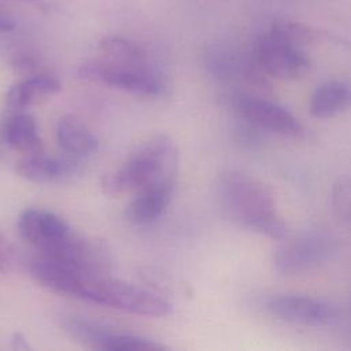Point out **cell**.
I'll return each instance as SVG.
<instances>
[{
  "label": "cell",
  "mask_w": 351,
  "mask_h": 351,
  "mask_svg": "<svg viewBox=\"0 0 351 351\" xmlns=\"http://www.w3.org/2000/svg\"><path fill=\"white\" fill-rule=\"evenodd\" d=\"M217 197L223 214L240 226L276 240L287 237L288 228L276 211L271 191L254 176L225 171L217 182Z\"/></svg>",
  "instance_id": "cell-1"
},
{
  "label": "cell",
  "mask_w": 351,
  "mask_h": 351,
  "mask_svg": "<svg viewBox=\"0 0 351 351\" xmlns=\"http://www.w3.org/2000/svg\"><path fill=\"white\" fill-rule=\"evenodd\" d=\"M178 149L167 134H155L141 143L115 169L101 177V191L110 197L134 193L162 181H176Z\"/></svg>",
  "instance_id": "cell-2"
},
{
  "label": "cell",
  "mask_w": 351,
  "mask_h": 351,
  "mask_svg": "<svg viewBox=\"0 0 351 351\" xmlns=\"http://www.w3.org/2000/svg\"><path fill=\"white\" fill-rule=\"evenodd\" d=\"M70 298L145 317H165L171 311L170 303L159 295L108 276L81 277Z\"/></svg>",
  "instance_id": "cell-3"
},
{
  "label": "cell",
  "mask_w": 351,
  "mask_h": 351,
  "mask_svg": "<svg viewBox=\"0 0 351 351\" xmlns=\"http://www.w3.org/2000/svg\"><path fill=\"white\" fill-rule=\"evenodd\" d=\"M81 78L140 96H159L166 89L163 78L148 64H125L104 59L80 66Z\"/></svg>",
  "instance_id": "cell-4"
},
{
  "label": "cell",
  "mask_w": 351,
  "mask_h": 351,
  "mask_svg": "<svg viewBox=\"0 0 351 351\" xmlns=\"http://www.w3.org/2000/svg\"><path fill=\"white\" fill-rule=\"evenodd\" d=\"M335 250L332 236L322 230H306L276 248L273 266L280 274H299L326 262Z\"/></svg>",
  "instance_id": "cell-5"
},
{
  "label": "cell",
  "mask_w": 351,
  "mask_h": 351,
  "mask_svg": "<svg viewBox=\"0 0 351 351\" xmlns=\"http://www.w3.org/2000/svg\"><path fill=\"white\" fill-rule=\"evenodd\" d=\"M64 332L77 343L92 350L107 351H158L166 347L140 335L110 329L85 318L67 317L62 322Z\"/></svg>",
  "instance_id": "cell-6"
},
{
  "label": "cell",
  "mask_w": 351,
  "mask_h": 351,
  "mask_svg": "<svg viewBox=\"0 0 351 351\" xmlns=\"http://www.w3.org/2000/svg\"><path fill=\"white\" fill-rule=\"evenodd\" d=\"M255 63L261 70L280 80H299L310 69V59L302 49L285 38L269 32L255 47Z\"/></svg>",
  "instance_id": "cell-7"
},
{
  "label": "cell",
  "mask_w": 351,
  "mask_h": 351,
  "mask_svg": "<svg viewBox=\"0 0 351 351\" xmlns=\"http://www.w3.org/2000/svg\"><path fill=\"white\" fill-rule=\"evenodd\" d=\"M265 308L281 321L304 326L325 325L335 315L329 303L298 293L271 295L265 300Z\"/></svg>",
  "instance_id": "cell-8"
},
{
  "label": "cell",
  "mask_w": 351,
  "mask_h": 351,
  "mask_svg": "<svg viewBox=\"0 0 351 351\" xmlns=\"http://www.w3.org/2000/svg\"><path fill=\"white\" fill-rule=\"evenodd\" d=\"M240 117L250 125L284 136H300L303 128L298 118L285 107L270 100L240 95L234 99Z\"/></svg>",
  "instance_id": "cell-9"
},
{
  "label": "cell",
  "mask_w": 351,
  "mask_h": 351,
  "mask_svg": "<svg viewBox=\"0 0 351 351\" xmlns=\"http://www.w3.org/2000/svg\"><path fill=\"white\" fill-rule=\"evenodd\" d=\"M18 230L38 254L55 250L74 232L60 217L41 208H26L19 215Z\"/></svg>",
  "instance_id": "cell-10"
},
{
  "label": "cell",
  "mask_w": 351,
  "mask_h": 351,
  "mask_svg": "<svg viewBox=\"0 0 351 351\" xmlns=\"http://www.w3.org/2000/svg\"><path fill=\"white\" fill-rule=\"evenodd\" d=\"M15 169L22 178L30 182H53L74 174L77 170V159L70 156H48L44 154V151H41L34 154H25L16 162Z\"/></svg>",
  "instance_id": "cell-11"
},
{
  "label": "cell",
  "mask_w": 351,
  "mask_h": 351,
  "mask_svg": "<svg viewBox=\"0 0 351 351\" xmlns=\"http://www.w3.org/2000/svg\"><path fill=\"white\" fill-rule=\"evenodd\" d=\"M174 184L176 181L155 182L134 192L125 211L129 221L143 225L160 217L171 200Z\"/></svg>",
  "instance_id": "cell-12"
},
{
  "label": "cell",
  "mask_w": 351,
  "mask_h": 351,
  "mask_svg": "<svg viewBox=\"0 0 351 351\" xmlns=\"http://www.w3.org/2000/svg\"><path fill=\"white\" fill-rule=\"evenodd\" d=\"M56 141L60 149L73 159L86 158L99 148L93 132L75 115H63L56 123Z\"/></svg>",
  "instance_id": "cell-13"
},
{
  "label": "cell",
  "mask_w": 351,
  "mask_h": 351,
  "mask_svg": "<svg viewBox=\"0 0 351 351\" xmlns=\"http://www.w3.org/2000/svg\"><path fill=\"white\" fill-rule=\"evenodd\" d=\"M60 88V81L55 75L37 74L11 86L5 95V106L10 111H23L56 95Z\"/></svg>",
  "instance_id": "cell-14"
},
{
  "label": "cell",
  "mask_w": 351,
  "mask_h": 351,
  "mask_svg": "<svg viewBox=\"0 0 351 351\" xmlns=\"http://www.w3.org/2000/svg\"><path fill=\"white\" fill-rule=\"evenodd\" d=\"M7 145L21 154H34L44 151L36 119L23 111H11L1 128Z\"/></svg>",
  "instance_id": "cell-15"
},
{
  "label": "cell",
  "mask_w": 351,
  "mask_h": 351,
  "mask_svg": "<svg viewBox=\"0 0 351 351\" xmlns=\"http://www.w3.org/2000/svg\"><path fill=\"white\" fill-rule=\"evenodd\" d=\"M351 107V85L332 80L315 88L310 99V112L317 118H329Z\"/></svg>",
  "instance_id": "cell-16"
},
{
  "label": "cell",
  "mask_w": 351,
  "mask_h": 351,
  "mask_svg": "<svg viewBox=\"0 0 351 351\" xmlns=\"http://www.w3.org/2000/svg\"><path fill=\"white\" fill-rule=\"evenodd\" d=\"M97 49L101 55V59L108 62L138 66L147 64L145 51L136 43L123 37H103L97 44Z\"/></svg>",
  "instance_id": "cell-17"
},
{
  "label": "cell",
  "mask_w": 351,
  "mask_h": 351,
  "mask_svg": "<svg viewBox=\"0 0 351 351\" xmlns=\"http://www.w3.org/2000/svg\"><path fill=\"white\" fill-rule=\"evenodd\" d=\"M271 33L285 38L287 41L302 47L307 44H313L319 38V32L300 22L289 21V19H277L273 22Z\"/></svg>",
  "instance_id": "cell-18"
},
{
  "label": "cell",
  "mask_w": 351,
  "mask_h": 351,
  "mask_svg": "<svg viewBox=\"0 0 351 351\" xmlns=\"http://www.w3.org/2000/svg\"><path fill=\"white\" fill-rule=\"evenodd\" d=\"M332 208L339 219L351 222V177H341L335 182Z\"/></svg>",
  "instance_id": "cell-19"
},
{
  "label": "cell",
  "mask_w": 351,
  "mask_h": 351,
  "mask_svg": "<svg viewBox=\"0 0 351 351\" xmlns=\"http://www.w3.org/2000/svg\"><path fill=\"white\" fill-rule=\"evenodd\" d=\"M14 263V250L0 232V271H8Z\"/></svg>",
  "instance_id": "cell-20"
},
{
  "label": "cell",
  "mask_w": 351,
  "mask_h": 351,
  "mask_svg": "<svg viewBox=\"0 0 351 351\" xmlns=\"http://www.w3.org/2000/svg\"><path fill=\"white\" fill-rule=\"evenodd\" d=\"M15 27V21L14 18L5 12L3 8H0V33L10 32Z\"/></svg>",
  "instance_id": "cell-21"
},
{
  "label": "cell",
  "mask_w": 351,
  "mask_h": 351,
  "mask_svg": "<svg viewBox=\"0 0 351 351\" xmlns=\"http://www.w3.org/2000/svg\"><path fill=\"white\" fill-rule=\"evenodd\" d=\"M11 344L14 348L16 350H27L29 348V344L26 341V339L21 335V333H15L11 339Z\"/></svg>",
  "instance_id": "cell-22"
},
{
  "label": "cell",
  "mask_w": 351,
  "mask_h": 351,
  "mask_svg": "<svg viewBox=\"0 0 351 351\" xmlns=\"http://www.w3.org/2000/svg\"><path fill=\"white\" fill-rule=\"evenodd\" d=\"M14 1H19V3H25V4H30L34 5L43 11H48L51 8V5L48 4L47 0H14Z\"/></svg>",
  "instance_id": "cell-23"
}]
</instances>
